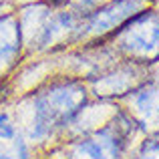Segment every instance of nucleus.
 Masks as SVG:
<instances>
[{
    "instance_id": "nucleus-4",
    "label": "nucleus",
    "mask_w": 159,
    "mask_h": 159,
    "mask_svg": "<svg viewBox=\"0 0 159 159\" xmlns=\"http://www.w3.org/2000/svg\"><path fill=\"white\" fill-rule=\"evenodd\" d=\"M145 6H147L145 0H111L109 4L99 6L97 10H93L87 16L85 28L93 36L115 34L131 18L141 14Z\"/></svg>"
},
{
    "instance_id": "nucleus-5",
    "label": "nucleus",
    "mask_w": 159,
    "mask_h": 159,
    "mask_svg": "<svg viewBox=\"0 0 159 159\" xmlns=\"http://www.w3.org/2000/svg\"><path fill=\"white\" fill-rule=\"evenodd\" d=\"M129 115L137 127L149 133H159V85H143L131 93Z\"/></svg>"
},
{
    "instance_id": "nucleus-1",
    "label": "nucleus",
    "mask_w": 159,
    "mask_h": 159,
    "mask_svg": "<svg viewBox=\"0 0 159 159\" xmlns=\"http://www.w3.org/2000/svg\"><path fill=\"white\" fill-rule=\"evenodd\" d=\"M89 91L81 81H58L39 89L30 97V117L24 125L28 145L47 143L57 133L75 125L83 115Z\"/></svg>"
},
{
    "instance_id": "nucleus-9",
    "label": "nucleus",
    "mask_w": 159,
    "mask_h": 159,
    "mask_svg": "<svg viewBox=\"0 0 159 159\" xmlns=\"http://www.w3.org/2000/svg\"><path fill=\"white\" fill-rule=\"evenodd\" d=\"M2 79H4V70L0 69V83H2Z\"/></svg>"
},
{
    "instance_id": "nucleus-8",
    "label": "nucleus",
    "mask_w": 159,
    "mask_h": 159,
    "mask_svg": "<svg viewBox=\"0 0 159 159\" xmlns=\"http://www.w3.org/2000/svg\"><path fill=\"white\" fill-rule=\"evenodd\" d=\"M131 159H159V139L145 141Z\"/></svg>"
},
{
    "instance_id": "nucleus-7",
    "label": "nucleus",
    "mask_w": 159,
    "mask_h": 159,
    "mask_svg": "<svg viewBox=\"0 0 159 159\" xmlns=\"http://www.w3.org/2000/svg\"><path fill=\"white\" fill-rule=\"evenodd\" d=\"M0 159H32V149L24 141V137H20L12 145L0 149Z\"/></svg>"
},
{
    "instance_id": "nucleus-2",
    "label": "nucleus",
    "mask_w": 159,
    "mask_h": 159,
    "mask_svg": "<svg viewBox=\"0 0 159 159\" xmlns=\"http://www.w3.org/2000/svg\"><path fill=\"white\" fill-rule=\"evenodd\" d=\"M137 123L129 113L117 111L111 121L101 127L85 131L65 149V159H127Z\"/></svg>"
},
{
    "instance_id": "nucleus-3",
    "label": "nucleus",
    "mask_w": 159,
    "mask_h": 159,
    "mask_svg": "<svg viewBox=\"0 0 159 159\" xmlns=\"http://www.w3.org/2000/svg\"><path fill=\"white\" fill-rule=\"evenodd\" d=\"M115 44L131 62L159 61V12L143 10L115 32Z\"/></svg>"
},
{
    "instance_id": "nucleus-6",
    "label": "nucleus",
    "mask_w": 159,
    "mask_h": 159,
    "mask_svg": "<svg viewBox=\"0 0 159 159\" xmlns=\"http://www.w3.org/2000/svg\"><path fill=\"white\" fill-rule=\"evenodd\" d=\"M24 48L20 20L12 12H0V69L12 66Z\"/></svg>"
},
{
    "instance_id": "nucleus-10",
    "label": "nucleus",
    "mask_w": 159,
    "mask_h": 159,
    "mask_svg": "<svg viewBox=\"0 0 159 159\" xmlns=\"http://www.w3.org/2000/svg\"><path fill=\"white\" fill-rule=\"evenodd\" d=\"M51 2H54V4H58V2H62V0H51Z\"/></svg>"
},
{
    "instance_id": "nucleus-11",
    "label": "nucleus",
    "mask_w": 159,
    "mask_h": 159,
    "mask_svg": "<svg viewBox=\"0 0 159 159\" xmlns=\"http://www.w3.org/2000/svg\"><path fill=\"white\" fill-rule=\"evenodd\" d=\"M157 79H159V73H157Z\"/></svg>"
}]
</instances>
